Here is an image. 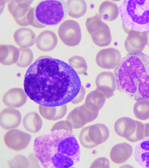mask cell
Returning a JSON list of instances; mask_svg holds the SVG:
<instances>
[{
	"label": "cell",
	"instance_id": "cb8c5ba5",
	"mask_svg": "<svg viewBox=\"0 0 149 168\" xmlns=\"http://www.w3.org/2000/svg\"><path fill=\"white\" fill-rule=\"evenodd\" d=\"M68 14L74 18L83 16L87 10V5L84 0H68L66 2Z\"/></svg>",
	"mask_w": 149,
	"mask_h": 168
},
{
	"label": "cell",
	"instance_id": "4dcf8cb0",
	"mask_svg": "<svg viewBox=\"0 0 149 168\" xmlns=\"http://www.w3.org/2000/svg\"><path fill=\"white\" fill-rule=\"evenodd\" d=\"M29 160L30 164V167L32 168H40L38 159L34 153H31L29 156Z\"/></svg>",
	"mask_w": 149,
	"mask_h": 168
},
{
	"label": "cell",
	"instance_id": "9a60e30c",
	"mask_svg": "<svg viewBox=\"0 0 149 168\" xmlns=\"http://www.w3.org/2000/svg\"><path fill=\"white\" fill-rule=\"evenodd\" d=\"M134 156L141 167L149 168V137H145L135 146Z\"/></svg>",
	"mask_w": 149,
	"mask_h": 168
},
{
	"label": "cell",
	"instance_id": "4fadbf2b",
	"mask_svg": "<svg viewBox=\"0 0 149 168\" xmlns=\"http://www.w3.org/2000/svg\"><path fill=\"white\" fill-rule=\"evenodd\" d=\"M21 119L20 111L13 108H5L0 113V126L6 130L13 129L18 127Z\"/></svg>",
	"mask_w": 149,
	"mask_h": 168
},
{
	"label": "cell",
	"instance_id": "9c48e42d",
	"mask_svg": "<svg viewBox=\"0 0 149 168\" xmlns=\"http://www.w3.org/2000/svg\"><path fill=\"white\" fill-rule=\"evenodd\" d=\"M31 139V135L17 129L7 132L3 137L4 144L9 148L19 151L26 148Z\"/></svg>",
	"mask_w": 149,
	"mask_h": 168
},
{
	"label": "cell",
	"instance_id": "f546056e",
	"mask_svg": "<svg viewBox=\"0 0 149 168\" xmlns=\"http://www.w3.org/2000/svg\"><path fill=\"white\" fill-rule=\"evenodd\" d=\"M72 127L71 123L68 121L61 120L55 123L51 128L50 131L64 130L72 131Z\"/></svg>",
	"mask_w": 149,
	"mask_h": 168
},
{
	"label": "cell",
	"instance_id": "1f68e13d",
	"mask_svg": "<svg viewBox=\"0 0 149 168\" xmlns=\"http://www.w3.org/2000/svg\"><path fill=\"white\" fill-rule=\"evenodd\" d=\"M145 137H149V123L144 124Z\"/></svg>",
	"mask_w": 149,
	"mask_h": 168
},
{
	"label": "cell",
	"instance_id": "4316f807",
	"mask_svg": "<svg viewBox=\"0 0 149 168\" xmlns=\"http://www.w3.org/2000/svg\"><path fill=\"white\" fill-rule=\"evenodd\" d=\"M68 62L77 74H83L87 70L86 62L82 57L79 56H73L69 59Z\"/></svg>",
	"mask_w": 149,
	"mask_h": 168
},
{
	"label": "cell",
	"instance_id": "e0dca14e",
	"mask_svg": "<svg viewBox=\"0 0 149 168\" xmlns=\"http://www.w3.org/2000/svg\"><path fill=\"white\" fill-rule=\"evenodd\" d=\"M136 127L135 120L127 117H123L119 118L114 125V130L116 134L126 139L133 134Z\"/></svg>",
	"mask_w": 149,
	"mask_h": 168
},
{
	"label": "cell",
	"instance_id": "d6986e66",
	"mask_svg": "<svg viewBox=\"0 0 149 168\" xmlns=\"http://www.w3.org/2000/svg\"><path fill=\"white\" fill-rule=\"evenodd\" d=\"M133 149L129 144L123 142L115 145L112 149V160L121 164L125 162L132 155Z\"/></svg>",
	"mask_w": 149,
	"mask_h": 168
},
{
	"label": "cell",
	"instance_id": "44dd1931",
	"mask_svg": "<svg viewBox=\"0 0 149 168\" xmlns=\"http://www.w3.org/2000/svg\"><path fill=\"white\" fill-rule=\"evenodd\" d=\"M119 7L115 2L110 1L102 2L99 9V15L101 18L106 21H111L118 17Z\"/></svg>",
	"mask_w": 149,
	"mask_h": 168
},
{
	"label": "cell",
	"instance_id": "5b68a950",
	"mask_svg": "<svg viewBox=\"0 0 149 168\" xmlns=\"http://www.w3.org/2000/svg\"><path fill=\"white\" fill-rule=\"evenodd\" d=\"M68 14L66 2L63 0L40 1L33 8L31 26L38 28L57 25Z\"/></svg>",
	"mask_w": 149,
	"mask_h": 168
},
{
	"label": "cell",
	"instance_id": "603a6c76",
	"mask_svg": "<svg viewBox=\"0 0 149 168\" xmlns=\"http://www.w3.org/2000/svg\"><path fill=\"white\" fill-rule=\"evenodd\" d=\"M23 126L28 132L33 133L38 132L41 128L42 121L39 115L36 112H31L24 117L22 121Z\"/></svg>",
	"mask_w": 149,
	"mask_h": 168
},
{
	"label": "cell",
	"instance_id": "7c38bea8",
	"mask_svg": "<svg viewBox=\"0 0 149 168\" xmlns=\"http://www.w3.org/2000/svg\"><path fill=\"white\" fill-rule=\"evenodd\" d=\"M27 95L25 91L20 88H14L8 90L4 95L3 102L6 106L18 108L26 102Z\"/></svg>",
	"mask_w": 149,
	"mask_h": 168
},
{
	"label": "cell",
	"instance_id": "83f0119b",
	"mask_svg": "<svg viewBox=\"0 0 149 168\" xmlns=\"http://www.w3.org/2000/svg\"><path fill=\"white\" fill-rule=\"evenodd\" d=\"M7 163L11 168H28L30 164L26 157L22 155H16L13 159L8 160Z\"/></svg>",
	"mask_w": 149,
	"mask_h": 168
},
{
	"label": "cell",
	"instance_id": "d6a6232c",
	"mask_svg": "<svg viewBox=\"0 0 149 168\" xmlns=\"http://www.w3.org/2000/svg\"><path fill=\"white\" fill-rule=\"evenodd\" d=\"M146 40V45L149 47V29L144 32Z\"/></svg>",
	"mask_w": 149,
	"mask_h": 168
},
{
	"label": "cell",
	"instance_id": "52a82bcc",
	"mask_svg": "<svg viewBox=\"0 0 149 168\" xmlns=\"http://www.w3.org/2000/svg\"><path fill=\"white\" fill-rule=\"evenodd\" d=\"M58 34L63 43L68 46H76L81 41L82 35L80 26L73 20L64 21L59 27Z\"/></svg>",
	"mask_w": 149,
	"mask_h": 168
},
{
	"label": "cell",
	"instance_id": "7402d4cb",
	"mask_svg": "<svg viewBox=\"0 0 149 168\" xmlns=\"http://www.w3.org/2000/svg\"><path fill=\"white\" fill-rule=\"evenodd\" d=\"M38 108L40 114L43 118L52 121L62 118L67 111L66 104L55 107H46L39 105Z\"/></svg>",
	"mask_w": 149,
	"mask_h": 168
},
{
	"label": "cell",
	"instance_id": "ffe728a7",
	"mask_svg": "<svg viewBox=\"0 0 149 168\" xmlns=\"http://www.w3.org/2000/svg\"><path fill=\"white\" fill-rule=\"evenodd\" d=\"M0 62L3 65H9L16 63L20 52L18 48L11 45H0Z\"/></svg>",
	"mask_w": 149,
	"mask_h": 168
},
{
	"label": "cell",
	"instance_id": "8fae6325",
	"mask_svg": "<svg viewBox=\"0 0 149 168\" xmlns=\"http://www.w3.org/2000/svg\"><path fill=\"white\" fill-rule=\"evenodd\" d=\"M124 46L129 53L141 52L146 45V40L144 32H139L131 29L127 33Z\"/></svg>",
	"mask_w": 149,
	"mask_h": 168
},
{
	"label": "cell",
	"instance_id": "f1b7e54d",
	"mask_svg": "<svg viewBox=\"0 0 149 168\" xmlns=\"http://www.w3.org/2000/svg\"><path fill=\"white\" fill-rule=\"evenodd\" d=\"M135 120L136 124L135 131L130 137L126 139L128 141L133 143L139 141L145 138L144 124L141 121Z\"/></svg>",
	"mask_w": 149,
	"mask_h": 168
},
{
	"label": "cell",
	"instance_id": "ba28073f",
	"mask_svg": "<svg viewBox=\"0 0 149 168\" xmlns=\"http://www.w3.org/2000/svg\"><path fill=\"white\" fill-rule=\"evenodd\" d=\"M33 1L10 0L8 3L9 11L17 24L21 26L30 25L29 16Z\"/></svg>",
	"mask_w": 149,
	"mask_h": 168
},
{
	"label": "cell",
	"instance_id": "8992f818",
	"mask_svg": "<svg viewBox=\"0 0 149 168\" xmlns=\"http://www.w3.org/2000/svg\"><path fill=\"white\" fill-rule=\"evenodd\" d=\"M86 26L94 43L101 47L109 46L112 41L110 28L99 15L87 18Z\"/></svg>",
	"mask_w": 149,
	"mask_h": 168
},
{
	"label": "cell",
	"instance_id": "ac0fdd59",
	"mask_svg": "<svg viewBox=\"0 0 149 168\" xmlns=\"http://www.w3.org/2000/svg\"><path fill=\"white\" fill-rule=\"evenodd\" d=\"M36 37L34 32L27 28L22 27L16 30L13 38L16 44L22 48H29L36 43Z\"/></svg>",
	"mask_w": 149,
	"mask_h": 168
},
{
	"label": "cell",
	"instance_id": "6da1fadb",
	"mask_svg": "<svg viewBox=\"0 0 149 168\" xmlns=\"http://www.w3.org/2000/svg\"><path fill=\"white\" fill-rule=\"evenodd\" d=\"M24 86L27 95L36 103L55 107L72 101L82 85L78 74L70 65L44 55L38 58L29 67Z\"/></svg>",
	"mask_w": 149,
	"mask_h": 168
},
{
	"label": "cell",
	"instance_id": "3957f363",
	"mask_svg": "<svg viewBox=\"0 0 149 168\" xmlns=\"http://www.w3.org/2000/svg\"><path fill=\"white\" fill-rule=\"evenodd\" d=\"M118 89L136 100L149 99V56L128 53L114 71Z\"/></svg>",
	"mask_w": 149,
	"mask_h": 168
},
{
	"label": "cell",
	"instance_id": "30bf717a",
	"mask_svg": "<svg viewBox=\"0 0 149 168\" xmlns=\"http://www.w3.org/2000/svg\"><path fill=\"white\" fill-rule=\"evenodd\" d=\"M121 60L120 51L114 48H109L101 50L97 54L96 61L100 67L107 69H115Z\"/></svg>",
	"mask_w": 149,
	"mask_h": 168
},
{
	"label": "cell",
	"instance_id": "2e32d148",
	"mask_svg": "<svg viewBox=\"0 0 149 168\" xmlns=\"http://www.w3.org/2000/svg\"><path fill=\"white\" fill-rule=\"evenodd\" d=\"M97 89L104 92L112 94L116 90L117 85L114 74L110 71H105L99 74L96 78Z\"/></svg>",
	"mask_w": 149,
	"mask_h": 168
},
{
	"label": "cell",
	"instance_id": "484cf974",
	"mask_svg": "<svg viewBox=\"0 0 149 168\" xmlns=\"http://www.w3.org/2000/svg\"><path fill=\"white\" fill-rule=\"evenodd\" d=\"M19 56L16 63L17 66L25 68L29 66L32 62L34 55L32 51L29 48L19 47Z\"/></svg>",
	"mask_w": 149,
	"mask_h": 168
},
{
	"label": "cell",
	"instance_id": "7a4b0ae2",
	"mask_svg": "<svg viewBox=\"0 0 149 168\" xmlns=\"http://www.w3.org/2000/svg\"><path fill=\"white\" fill-rule=\"evenodd\" d=\"M33 150L45 168H68L80 160L79 144L70 130H55L37 136Z\"/></svg>",
	"mask_w": 149,
	"mask_h": 168
},
{
	"label": "cell",
	"instance_id": "277c9868",
	"mask_svg": "<svg viewBox=\"0 0 149 168\" xmlns=\"http://www.w3.org/2000/svg\"><path fill=\"white\" fill-rule=\"evenodd\" d=\"M122 27L139 32L149 29V0H125L119 7Z\"/></svg>",
	"mask_w": 149,
	"mask_h": 168
},
{
	"label": "cell",
	"instance_id": "5bb4252c",
	"mask_svg": "<svg viewBox=\"0 0 149 168\" xmlns=\"http://www.w3.org/2000/svg\"><path fill=\"white\" fill-rule=\"evenodd\" d=\"M58 42L56 34L51 30H46L40 33L36 38V45L40 50L50 51L56 46Z\"/></svg>",
	"mask_w": 149,
	"mask_h": 168
},
{
	"label": "cell",
	"instance_id": "d4e9b609",
	"mask_svg": "<svg viewBox=\"0 0 149 168\" xmlns=\"http://www.w3.org/2000/svg\"><path fill=\"white\" fill-rule=\"evenodd\" d=\"M133 112L135 117L139 120L149 119V99H142L137 100L134 106Z\"/></svg>",
	"mask_w": 149,
	"mask_h": 168
}]
</instances>
